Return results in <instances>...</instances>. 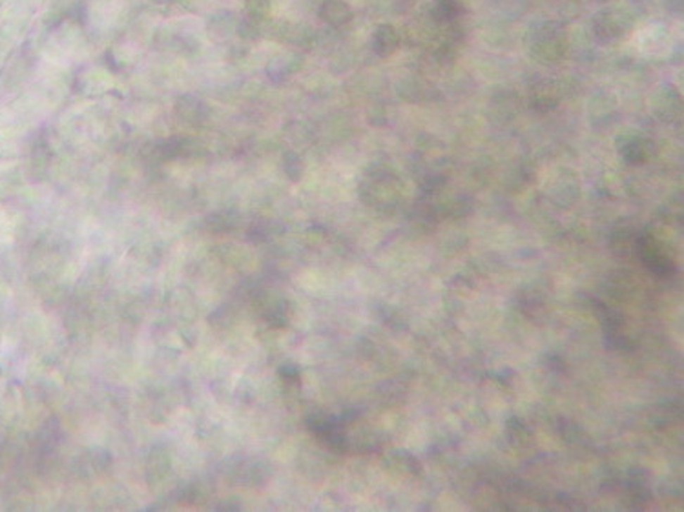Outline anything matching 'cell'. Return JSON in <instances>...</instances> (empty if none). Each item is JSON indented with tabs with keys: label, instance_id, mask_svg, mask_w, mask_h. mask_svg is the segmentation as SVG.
<instances>
[{
	"label": "cell",
	"instance_id": "6da1fadb",
	"mask_svg": "<svg viewBox=\"0 0 684 512\" xmlns=\"http://www.w3.org/2000/svg\"><path fill=\"white\" fill-rule=\"evenodd\" d=\"M398 46V33L394 32L393 26L376 27L372 35V48L378 55H389Z\"/></svg>",
	"mask_w": 684,
	"mask_h": 512
},
{
	"label": "cell",
	"instance_id": "7a4b0ae2",
	"mask_svg": "<svg viewBox=\"0 0 684 512\" xmlns=\"http://www.w3.org/2000/svg\"><path fill=\"white\" fill-rule=\"evenodd\" d=\"M319 13L332 26H341V24H345L350 18L349 6L341 2V0H325V4L322 6Z\"/></svg>",
	"mask_w": 684,
	"mask_h": 512
},
{
	"label": "cell",
	"instance_id": "3957f363",
	"mask_svg": "<svg viewBox=\"0 0 684 512\" xmlns=\"http://www.w3.org/2000/svg\"><path fill=\"white\" fill-rule=\"evenodd\" d=\"M434 9H436V17L451 20L460 13V4H458V0H436Z\"/></svg>",
	"mask_w": 684,
	"mask_h": 512
}]
</instances>
